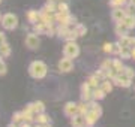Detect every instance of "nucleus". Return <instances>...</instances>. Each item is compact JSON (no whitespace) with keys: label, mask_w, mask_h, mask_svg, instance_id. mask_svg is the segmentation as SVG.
<instances>
[{"label":"nucleus","mask_w":135,"mask_h":127,"mask_svg":"<svg viewBox=\"0 0 135 127\" xmlns=\"http://www.w3.org/2000/svg\"><path fill=\"white\" fill-rule=\"evenodd\" d=\"M104 51L105 52H113V44L111 42H107V44H104Z\"/></svg>","instance_id":"obj_40"},{"label":"nucleus","mask_w":135,"mask_h":127,"mask_svg":"<svg viewBox=\"0 0 135 127\" xmlns=\"http://www.w3.org/2000/svg\"><path fill=\"white\" fill-rule=\"evenodd\" d=\"M20 127H30V124H29V123H21V126H20Z\"/></svg>","instance_id":"obj_44"},{"label":"nucleus","mask_w":135,"mask_h":127,"mask_svg":"<svg viewBox=\"0 0 135 127\" xmlns=\"http://www.w3.org/2000/svg\"><path fill=\"white\" fill-rule=\"evenodd\" d=\"M50 3H56V0H48Z\"/></svg>","instance_id":"obj_49"},{"label":"nucleus","mask_w":135,"mask_h":127,"mask_svg":"<svg viewBox=\"0 0 135 127\" xmlns=\"http://www.w3.org/2000/svg\"><path fill=\"white\" fill-rule=\"evenodd\" d=\"M71 126L72 127H86V115H74L71 118Z\"/></svg>","instance_id":"obj_10"},{"label":"nucleus","mask_w":135,"mask_h":127,"mask_svg":"<svg viewBox=\"0 0 135 127\" xmlns=\"http://www.w3.org/2000/svg\"><path fill=\"white\" fill-rule=\"evenodd\" d=\"M122 48H123V46L119 44V40H117V42H114V44H113V52H111V54H117V55H119V54H120V51H122Z\"/></svg>","instance_id":"obj_37"},{"label":"nucleus","mask_w":135,"mask_h":127,"mask_svg":"<svg viewBox=\"0 0 135 127\" xmlns=\"http://www.w3.org/2000/svg\"><path fill=\"white\" fill-rule=\"evenodd\" d=\"M125 17H126V14L123 10V8H113V10H111V20L114 23H122Z\"/></svg>","instance_id":"obj_9"},{"label":"nucleus","mask_w":135,"mask_h":127,"mask_svg":"<svg viewBox=\"0 0 135 127\" xmlns=\"http://www.w3.org/2000/svg\"><path fill=\"white\" fill-rule=\"evenodd\" d=\"M5 42H6V36H5V33H3V31H0V45L5 44Z\"/></svg>","instance_id":"obj_41"},{"label":"nucleus","mask_w":135,"mask_h":127,"mask_svg":"<svg viewBox=\"0 0 135 127\" xmlns=\"http://www.w3.org/2000/svg\"><path fill=\"white\" fill-rule=\"evenodd\" d=\"M134 90H135V85H134Z\"/></svg>","instance_id":"obj_52"},{"label":"nucleus","mask_w":135,"mask_h":127,"mask_svg":"<svg viewBox=\"0 0 135 127\" xmlns=\"http://www.w3.org/2000/svg\"><path fill=\"white\" fill-rule=\"evenodd\" d=\"M63 114L66 115V117L72 118L74 115H77L78 114V105L74 102H68L65 106H63Z\"/></svg>","instance_id":"obj_8"},{"label":"nucleus","mask_w":135,"mask_h":127,"mask_svg":"<svg viewBox=\"0 0 135 127\" xmlns=\"http://www.w3.org/2000/svg\"><path fill=\"white\" fill-rule=\"evenodd\" d=\"M12 123H15V124L24 123V115H23V112H15L12 115Z\"/></svg>","instance_id":"obj_30"},{"label":"nucleus","mask_w":135,"mask_h":127,"mask_svg":"<svg viewBox=\"0 0 135 127\" xmlns=\"http://www.w3.org/2000/svg\"><path fill=\"white\" fill-rule=\"evenodd\" d=\"M63 55L68 59H77L80 55V46L75 40H68L63 46Z\"/></svg>","instance_id":"obj_2"},{"label":"nucleus","mask_w":135,"mask_h":127,"mask_svg":"<svg viewBox=\"0 0 135 127\" xmlns=\"http://www.w3.org/2000/svg\"><path fill=\"white\" fill-rule=\"evenodd\" d=\"M119 44H120L122 46H129L131 38L128 36V34H125V36H120V38H119Z\"/></svg>","instance_id":"obj_31"},{"label":"nucleus","mask_w":135,"mask_h":127,"mask_svg":"<svg viewBox=\"0 0 135 127\" xmlns=\"http://www.w3.org/2000/svg\"><path fill=\"white\" fill-rule=\"evenodd\" d=\"M129 48H135V38H131V44H129Z\"/></svg>","instance_id":"obj_42"},{"label":"nucleus","mask_w":135,"mask_h":127,"mask_svg":"<svg viewBox=\"0 0 135 127\" xmlns=\"http://www.w3.org/2000/svg\"><path fill=\"white\" fill-rule=\"evenodd\" d=\"M128 31H129V29L126 27L123 23H116V27H114V33L120 38V36H125V34H128Z\"/></svg>","instance_id":"obj_12"},{"label":"nucleus","mask_w":135,"mask_h":127,"mask_svg":"<svg viewBox=\"0 0 135 127\" xmlns=\"http://www.w3.org/2000/svg\"><path fill=\"white\" fill-rule=\"evenodd\" d=\"M80 96H81L83 102H90V100H93V88L87 82H84L81 85V94Z\"/></svg>","instance_id":"obj_6"},{"label":"nucleus","mask_w":135,"mask_h":127,"mask_svg":"<svg viewBox=\"0 0 135 127\" xmlns=\"http://www.w3.org/2000/svg\"><path fill=\"white\" fill-rule=\"evenodd\" d=\"M39 17H41V12H38V10H35V9H30L29 12H27V20H29V23H32V24H36V23H38Z\"/></svg>","instance_id":"obj_13"},{"label":"nucleus","mask_w":135,"mask_h":127,"mask_svg":"<svg viewBox=\"0 0 135 127\" xmlns=\"http://www.w3.org/2000/svg\"><path fill=\"white\" fill-rule=\"evenodd\" d=\"M119 55H120L122 60H132V55H131V48H129V46H123Z\"/></svg>","instance_id":"obj_22"},{"label":"nucleus","mask_w":135,"mask_h":127,"mask_svg":"<svg viewBox=\"0 0 135 127\" xmlns=\"http://www.w3.org/2000/svg\"><path fill=\"white\" fill-rule=\"evenodd\" d=\"M44 27H45V24H42V23H36V24H33V31L36 34H44Z\"/></svg>","instance_id":"obj_32"},{"label":"nucleus","mask_w":135,"mask_h":127,"mask_svg":"<svg viewBox=\"0 0 135 127\" xmlns=\"http://www.w3.org/2000/svg\"><path fill=\"white\" fill-rule=\"evenodd\" d=\"M74 30L77 31V34H78V36H84V34L87 33V27H86L84 24H75Z\"/></svg>","instance_id":"obj_29"},{"label":"nucleus","mask_w":135,"mask_h":127,"mask_svg":"<svg viewBox=\"0 0 135 127\" xmlns=\"http://www.w3.org/2000/svg\"><path fill=\"white\" fill-rule=\"evenodd\" d=\"M129 3H131V5H134V6H135V0H129Z\"/></svg>","instance_id":"obj_47"},{"label":"nucleus","mask_w":135,"mask_h":127,"mask_svg":"<svg viewBox=\"0 0 135 127\" xmlns=\"http://www.w3.org/2000/svg\"><path fill=\"white\" fill-rule=\"evenodd\" d=\"M39 45H41V40H39V36L35 31L26 36V46L29 49H38Z\"/></svg>","instance_id":"obj_5"},{"label":"nucleus","mask_w":135,"mask_h":127,"mask_svg":"<svg viewBox=\"0 0 135 127\" xmlns=\"http://www.w3.org/2000/svg\"><path fill=\"white\" fill-rule=\"evenodd\" d=\"M0 55L3 57V59H6V57H9L11 55V46L8 42H5V44L0 45Z\"/></svg>","instance_id":"obj_18"},{"label":"nucleus","mask_w":135,"mask_h":127,"mask_svg":"<svg viewBox=\"0 0 135 127\" xmlns=\"http://www.w3.org/2000/svg\"><path fill=\"white\" fill-rule=\"evenodd\" d=\"M113 69L116 70L117 73H122V72H123L125 66H123V63H122L120 59H114V60H113Z\"/></svg>","instance_id":"obj_24"},{"label":"nucleus","mask_w":135,"mask_h":127,"mask_svg":"<svg viewBox=\"0 0 135 127\" xmlns=\"http://www.w3.org/2000/svg\"><path fill=\"white\" fill-rule=\"evenodd\" d=\"M35 127H42V124H38V123H36V126Z\"/></svg>","instance_id":"obj_48"},{"label":"nucleus","mask_w":135,"mask_h":127,"mask_svg":"<svg viewBox=\"0 0 135 127\" xmlns=\"http://www.w3.org/2000/svg\"><path fill=\"white\" fill-rule=\"evenodd\" d=\"M78 38V34H77V31H75V30H69V33L66 34V36H65V40H75Z\"/></svg>","instance_id":"obj_35"},{"label":"nucleus","mask_w":135,"mask_h":127,"mask_svg":"<svg viewBox=\"0 0 135 127\" xmlns=\"http://www.w3.org/2000/svg\"><path fill=\"white\" fill-rule=\"evenodd\" d=\"M60 2H68V0H60Z\"/></svg>","instance_id":"obj_51"},{"label":"nucleus","mask_w":135,"mask_h":127,"mask_svg":"<svg viewBox=\"0 0 135 127\" xmlns=\"http://www.w3.org/2000/svg\"><path fill=\"white\" fill-rule=\"evenodd\" d=\"M111 81H113V84H114V85H117V87L129 88L131 87V81H132V79L128 78L125 73H117L116 78H113Z\"/></svg>","instance_id":"obj_4"},{"label":"nucleus","mask_w":135,"mask_h":127,"mask_svg":"<svg viewBox=\"0 0 135 127\" xmlns=\"http://www.w3.org/2000/svg\"><path fill=\"white\" fill-rule=\"evenodd\" d=\"M32 105H33V111H35V114L45 112V105H44L42 102H39V100H36V102H33Z\"/></svg>","instance_id":"obj_26"},{"label":"nucleus","mask_w":135,"mask_h":127,"mask_svg":"<svg viewBox=\"0 0 135 127\" xmlns=\"http://www.w3.org/2000/svg\"><path fill=\"white\" fill-rule=\"evenodd\" d=\"M0 23H2V14H0Z\"/></svg>","instance_id":"obj_50"},{"label":"nucleus","mask_w":135,"mask_h":127,"mask_svg":"<svg viewBox=\"0 0 135 127\" xmlns=\"http://www.w3.org/2000/svg\"><path fill=\"white\" fill-rule=\"evenodd\" d=\"M122 73H125L128 78H131V79H134V76H135V72H134V69L132 67H129V66H125V69H123V72Z\"/></svg>","instance_id":"obj_34"},{"label":"nucleus","mask_w":135,"mask_h":127,"mask_svg":"<svg viewBox=\"0 0 135 127\" xmlns=\"http://www.w3.org/2000/svg\"><path fill=\"white\" fill-rule=\"evenodd\" d=\"M42 127H51V123H45V124H42Z\"/></svg>","instance_id":"obj_45"},{"label":"nucleus","mask_w":135,"mask_h":127,"mask_svg":"<svg viewBox=\"0 0 135 127\" xmlns=\"http://www.w3.org/2000/svg\"><path fill=\"white\" fill-rule=\"evenodd\" d=\"M98 120H99V115L96 112H93V111H89L86 114V127H93Z\"/></svg>","instance_id":"obj_11"},{"label":"nucleus","mask_w":135,"mask_h":127,"mask_svg":"<svg viewBox=\"0 0 135 127\" xmlns=\"http://www.w3.org/2000/svg\"><path fill=\"white\" fill-rule=\"evenodd\" d=\"M122 23H123V24H125L129 30L135 29V15H126Z\"/></svg>","instance_id":"obj_14"},{"label":"nucleus","mask_w":135,"mask_h":127,"mask_svg":"<svg viewBox=\"0 0 135 127\" xmlns=\"http://www.w3.org/2000/svg\"><path fill=\"white\" fill-rule=\"evenodd\" d=\"M86 82L89 84L92 88H96V87H99V85H101V81H99V79H98L95 75H90V76L86 79Z\"/></svg>","instance_id":"obj_23"},{"label":"nucleus","mask_w":135,"mask_h":127,"mask_svg":"<svg viewBox=\"0 0 135 127\" xmlns=\"http://www.w3.org/2000/svg\"><path fill=\"white\" fill-rule=\"evenodd\" d=\"M123 10H125L126 15H135V6L131 5V3H128V5L123 6Z\"/></svg>","instance_id":"obj_33"},{"label":"nucleus","mask_w":135,"mask_h":127,"mask_svg":"<svg viewBox=\"0 0 135 127\" xmlns=\"http://www.w3.org/2000/svg\"><path fill=\"white\" fill-rule=\"evenodd\" d=\"M89 106H90V111L96 112L99 117L102 115V108H101V105L98 103V100H90V102H89Z\"/></svg>","instance_id":"obj_16"},{"label":"nucleus","mask_w":135,"mask_h":127,"mask_svg":"<svg viewBox=\"0 0 135 127\" xmlns=\"http://www.w3.org/2000/svg\"><path fill=\"white\" fill-rule=\"evenodd\" d=\"M111 67H113V60L107 59V60H104V61H102V64H101V69H104V70H107V69H111Z\"/></svg>","instance_id":"obj_36"},{"label":"nucleus","mask_w":135,"mask_h":127,"mask_svg":"<svg viewBox=\"0 0 135 127\" xmlns=\"http://www.w3.org/2000/svg\"><path fill=\"white\" fill-rule=\"evenodd\" d=\"M57 12L69 14V5H68V2H59L57 3Z\"/></svg>","instance_id":"obj_27"},{"label":"nucleus","mask_w":135,"mask_h":127,"mask_svg":"<svg viewBox=\"0 0 135 127\" xmlns=\"http://www.w3.org/2000/svg\"><path fill=\"white\" fill-rule=\"evenodd\" d=\"M72 69H74L72 59H68V57H65V59H62L60 61H59V70H60V72H63V73L71 72Z\"/></svg>","instance_id":"obj_7"},{"label":"nucleus","mask_w":135,"mask_h":127,"mask_svg":"<svg viewBox=\"0 0 135 127\" xmlns=\"http://www.w3.org/2000/svg\"><path fill=\"white\" fill-rule=\"evenodd\" d=\"M35 121L38 123V124H45V123H50V117L45 112L36 114V115H35Z\"/></svg>","instance_id":"obj_17"},{"label":"nucleus","mask_w":135,"mask_h":127,"mask_svg":"<svg viewBox=\"0 0 135 127\" xmlns=\"http://www.w3.org/2000/svg\"><path fill=\"white\" fill-rule=\"evenodd\" d=\"M105 96H107V93L101 88V85L96 88H93V100H102Z\"/></svg>","instance_id":"obj_15"},{"label":"nucleus","mask_w":135,"mask_h":127,"mask_svg":"<svg viewBox=\"0 0 135 127\" xmlns=\"http://www.w3.org/2000/svg\"><path fill=\"white\" fill-rule=\"evenodd\" d=\"M2 25L5 30H15L18 27V17L15 14H5L2 17Z\"/></svg>","instance_id":"obj_3"},{"label":"nucleus","mask_w":135,"mask_h":127,"mask_svg":"<svg viewBox=\"0 0 135 127\" xmlns=\"http://www.w3.org/2000/svg\"><path fill=\"white\" fill-rule=\"evenodd\" d=\"M101 88L107 94L111 93V90H113V81H111V79H104V81L101 82Z\"/></svg>","instance_id":"obj_21"},{"label":"nucleus","mask_w":135,"mask_h":127,"mask_svg":"<svg viewBox=\"0 0 135 127\" xmlns=\"http://www.w3.org/2000/svg\"><path fill=\"white\" fill-rule=\"evenodd\" d=\"M47 72H48L47 64L44 63V61H39V60L32 61L29 66V75L35 79H44L47 76Z\"/></svg>","instance_id":"obj_1"},{"label":"nucleus","mask_w":135,"mask_h":127,"mask_svg":"<svg viewBox=\"0 0 135 127\" xmlns=\"http://www.w3.org/2000/svg\"><path fill=\"white\" fill-rule=\"evenodd\" d=\"M41 10H44V12H48V14H56V12H57V5H56V3H50V2H48V3L44 6Z\"/></svg>","instance_id":"obj_25"},{"label":"nucleus","mask_w":135,"mask_h":127,"mask_svg":"<svg viewBox=\"0 0 135 127\" xmlns=\"http://www.w3.org/2000/svg\"><path fill=\"white\" fill-rule=\"evenodd\" d=\"M8 127H18V126H17L15 123H11V124H9V126H8Z\"/></svg>","instance_id":"obj_46"},{"label":"nucleus","mask_w":135,"mask_h":127,"mask_svg":"<svg viewBox=\"0 0 135 127\" xmlns=\"http://www.w3.org/2000/svg\"><path fill=\"white\" fill-rule=\"evenodd\" d=\"M6 72H8V66H6V63L3 60H0V76L6 75Z\"/></svg>","instance_id":"obj_39"},{"label":"nucleus","mask_w":135,"mask_h":127,"mask_svg":"<svg viewBox=\"0 0 135 127\" xmlns=\"http://www.w3.org/2000/svg\"><path fill=\"white\" fill-rule=\"evenodd\" d=\"M0 3H2V0H0Z\"/></svg>","instance_id":"obj_53"},{"label":"nucleus","mask_w":135,"mask_h":127,"mask_svg":"<svg viewBox=\"0 0 135 127\" xmlns=\"http://www.w3.org/2000/svg\"><path fill=\"white\" fill-rule=\"evenodd\" d=\"M125 5H128V0H110L111 8H123Z\"/></svg>","instance_id":"obj_28"},{"label":"nucleus","mask_w":135,"mask_h":127,"mask_svg":"<svg viewBox=\"0 0 135 127\" xmlns=\"http://www.w3.org/2000/svg\"><path fill=\"white\" fill-rule=\"evenodd\" d=\"M93 75H95V76H96V78L99 79L101 82H102V81H104V79H107V78H105V72H104L102 69H99V70H96V72H95V73H93Z\"/></svg>","instance_id":"obj_38"},{"label":"nucleus","mask_w":135,"mask_h":127,"mask_svg":"<svg viewBox=\"0 0 135 127\" xmlns=\"http://www.w3.org/2000/svg\"><path fill=\"white\" fill-rule=\"evenodd\" d=\"M131 55H132V60H135V48L131 49Z\"/></svg>","instance_id":"obj_43"},{"label":"nucleus","mask_w":135,"mask_h":127,"mask_svg":"<svg viewBox=\"0 0 135 127\" xmlns=\"http://www.w3.org/2000/svg\"><path fill=\"white\" fill-rule=\"evenodd\" d=\"M69 30H71L69 25H59L57 27V36L60 39H65V36L69 33Z\"/></svg>","instance_id":"obj_19"},{"label":"nucleus","mask_w":135,"mask_h":127,"mask_svg":"<svg viewBox=\"0 0 135 127\" xmlns=\"http://www.w3.org/2000/svg\"><path fill=\"white\" fill-rule=\"evenodd\" d=\"M77 105H78V114H80V115H86V114L90 111L89 102H81V103H77Z\"/></svg>","instance_id":"obj_20"}]
</instances>
